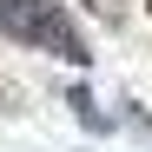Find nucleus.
Masks as SVG:
<instances>
[{
	"label": "nucleus",
	"mask_w": 152,
	"mask_h": 152,
	"mask_svg": "<svg viewBox=\"0 0 152 152\" xmlns=\"http://www.w3.org/2000/svg\"><path fill=\"white\" fill-rule=\"evenodd\" d=\"M0 106H13V86H7V80H0Z\"/></svg>",
	"instance_id": "4"
},
{
	"label": "nucleus",
	"mask_w": 152,
	"mask_h": 152,
	"mask_svg": "<svg viewBox=\"0 0 152 152\" xmlns=\"http://www.w3.org/2000/svg\"><path fill=\"white\" fill-rule=\"evenodd\" d=\"M0 33L40 46V53H60L66 66H93V46L86 33L73 27V13L53 7V0H0Z\"/></svg>",
	"instance_id": "1"
},
{
	"label": "nucleus",
	"mask_w": 152,
	"mask_h": 152,
	"mask_svg": "<svg viewBox=\"0 0 152 152\" xmlns=\"http://www.w3.org/2000/svg\"><path fill=\"white\" fill-rule=\"evenodd\" d=\"M66 106L80 113V126H93V132H99V126H106V113H99V106H93L86 93H66Z\"/></svg>",
	"instance_id": "2"
},
{
	"label": "nucleus",
	"mask_w": 152,
	"mask_h": 152,
	"mask_svg": "<svg viewBox=\"0 0 152 152\" xmlns=\"http://www.w3.org/2000/svg\"><path fill=\"white\" fill-rule=\"evenodd\" d=\"M86 7L106 20V27H119V20H126V0H86Z\"/></svg>",
	"instance_id": "3"
},
{
	"label": "nucleus",
	"mask_w": 152,
	"mask_h": 152,
	"mask_svg": "<svg viewBox=\"0 0 152 152\" xmlns=\"http://www.w3.org/2000/svg\"><path fill=\"white\" fill-rule=\"evenodd\" d=\"M145 13H152V0H145Z\"/></svg>",
	"instance_id": "5"
}]
</instances>
